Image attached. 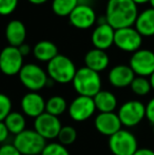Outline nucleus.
Segmentation results:
<instances>
[{
	"label": "nucleus",
	"mask_w": 154,
	"mask_h": 155,
	"mask_svg": "<svg viewBox=\"0 0 154 155\" xmlns=\"http://www.w3.org/2000/svg\"><path fill=\"white\" fill-rule=\"evenodd\" d=\"M138 16L137 4L133 0H109L106 20L114 30L130 28L135 25Z\"/></svg>",
	"instance_id": "obj_1"
},
{
	"label": "nucleus",
	"mask_w": 154,
	"mask_h": 155,
	"mask_svg": "<svg viewBox=\"0 0 154 155\" xmlns=\"http://www.w3.org/2000/svg\"><path fill=\"white\" fill-rule=\"evenodd\" d=\"M72 84L74 90L80 96L93 98L99 91H101V79L99 73L92 71L87 67L77 70Z\"/></svg>",
	"instance_id": "obj_2"
},
{
	"label": "nucleus",
	"mask_w": 154,
	"mask_h": 155,
	"mask_svg": "<svg viewBox=\"0 0 154 155\" xmlns=\"http://www.w3.org/2000/svg\"><path fill=\"white\" fill-rule=\"evenodd\" d=\"M76 71L74 62L61 54H58L55 58L48 62L47 74L54 82L62 84L72 82Z\"/></svg>",
	"instance_id": "obj_3"
},
{
	"label": "nucleus",
	"mask_w": 154,
	"mask_h": 155,
	"mask_svg": "<svg viewBox=\"0 0 154 155\" xmlns=\"http://www.w3.org/2000/svg\"><path fill=\"white\" fill-rule=\"evenodd\" d=\"M13 145L22 155H40L47 146V140L35 130L25 129L15 136Z\"/></svg>",
	"instance_id": "obj_4"
},
{
	"label": "nucleus",
	"mask_w": 154,
	"mask_h": 155,
	"mask_svg": "<svg viewBox=\"0 0 154 155\" xmlns=\"http://www.w3.org/2000/svg\"><path fill=\"white\" fill-rule=\"evenodd\" d=\"M18 75L20 82L31 92H37L47 87L49 80V76L44 70L34 63L25 64Z\"/></svg>",
	"instance_id": "obj_5"
},
{
	"label": "nucleus",
	"mask_w": 154,
	"mask_h": 155,
	"mask_svg": "<svg viewBox=\"0 0 154 155\" xmlns=\"http://www.w3.org/2000/svg\"><path fill=\"white\" fill-rule=\"evenodd\" d=\"M109 149L114 155H133L138 149L137 139L133 133L121 129L109 137Z\"/></svg>",
	"instance_id": "obj_6"
},
{
	"label": "nucleus",
	"mask_w": 154,
	"mask_h": 155,
	"mask_svg": "<svg viewBox=\"0 0 154 155\" xmlns=\"http://www.w3.org/2000/svg\"><path fill=\"white\" fill-rule=\"evenodd\" d=\"M117 115L123 126L135 127L146 117V106L139 100H129L121 104Z\"/></svg>",
	"instance_id": "obj_7"
},
{
	"label": "nucleus",
	"mask_w": 154,
	"mask_h": 155,
	"mask_svg": "<svg viewBox=\"0 0 154 155\" xmlns=\"http://www.w3.org/2000/svg\"><path fill=\"white\" fill-rule=\"evenodd\" d=\"M23 56L18 48L5 47L0 52V71L6 76L19 74L23 67Z\"/></svg>",
	"instance_id": "obj_8"
},
{
	"label": "nucleus",
	"mask_w": 154,
	"mask_h": 155,
	"mask_svg": "<svg viewBox=\"0 0 154 155\" xmlns=\"http://www.w3.org/2000/svg\"><path fill=\"white\" fill-rule=\"evenodd\" d=\"M142 43L143 36L137 32L135 28L130 27L115 30L114 45L121 51L134 53L140 49Z\"/></svg>",
	"instance_id": "obj_9"
},
{
	"label": "nucleus",
	"mask_w": 154,
	"mask_h": 155,
	"mask_svg": "<svg viewBox=\"0 0 154 155\" xmlns=\"http://www.w3.org/2000/svg\"><path fill=\"white\" fill-rule=\"evenodd\" d=\"M129 65L135 75L150 77L154 72V53L150 50L139 49L130 58Z\"/></svg>",
	"instance_id": "obj_10"
},
{
	"label": "nucleus",
	"mask_w": 154,
	"mask_h": 155,
	"mask_svg": "<svg viewBox=\"0 0 154 155\" xmlns=\"http://www.w3.org/2000/svg\"><path fill=\"white\" fill-rule=\"evenodd\" d=\"M68 111L69 115L73 120L81 123L92 117V115L96 111V107H95L92 97L78 95L76 98L72 100L68 108Z\"/></svg>",
	"instance_id": "obj_11"
},
{
	"label": "nucleus",
	"mask_w": 154,
	"mask_h": 155,
	"mask_svg": "<svg viewBox=\"0 0 154 155\" xmlns=\"http://www.w3.org/2000/svg\"><path fill=\"white\" fill-rule=\"evenodd\" d=\"M61 127V123L57 116H54L47 112L42 113L40 116L35 118L34 121V130L45 140L57 138Z\"/></svg>",
	"instance_id": "obj_12"
},
{
	"label": "nucleus",
	"mask_w": 154,
	"mask_h": 155,
	"mask_svg": "<svg viewBox=\"0 0 154 155\" xmlns=\"http://www.w3.org/2000/svg\"><path fill=\"white\" fill-rule=\"evenodd\" d=\"M70 22L73 27L80 30L91 28L96 21L95 11L86 3H79L69 16Z\"/></svg>",
	"instance_id": "obj_13"
},
{
	"label": "nucleus",
	"mask_w": 154,
	"mask_h": 155,
	"mask_svg": "<svg viewBox=\"0 0 154 155\" xmlns=\"http://www.w3.org/2000/svg\"><path fill=\"white\" fill-rule=\"evenodd\" d=\"M95 129L100 134L106 136H112L121 130V123L117 113H99L94 120Z\"/></svg>",
	"instance_id": "obj_14"
},
{
	"label": "nucleus",
	"mask_w": 154,
	"mask_h": 155,
	"mask_svg": "<svg viewBox=\"0 0 154 155\" xmlns=\"http://www.w3.org/2000/svg\"><path fill=\"white\" fill-rule=\"evenodd\" d=\"M23 114L37 118L45 112V100L37 92H29L22 97L20 102Z\"/></svg>",
	"instance_id": "obj_15"
},
{
	"label": "nucleus",
	"mask_w": 154,
	"mask_h": 155,
	"mask_svg": "<svg viewBox=\"0 0 154 155\" xmlns=\"http://www.w3.org/2000/svg\"><path fill=\"white\" fill-rule=\"evenodd\" d=\"M115 30L108 22L99 23L92 33V43L95 49L106 51L114 45Z\"/></svg>",
	"instance_id": "obj_16"
},
{
	"label": "nucleus",
	"mask_w": 154,
	"mask_h": 155,
	"mask_svg": "<svg viewBox=\"0 0 154 155\" xmlns=\"http://www.w3.org/2000/svg\"><path fill=\"white\" fill-rule=\"evenodd\" d=\"M109 81L113 87L118 89L130 87L133 79L135 78V74L132 71L130 65L118 64L112 68L109 72Z\"/></svg>",
	"instance_id": "obj_17"
},
{
	"label": "nucleus",
	"mask_w": 154,
	"mask_h": 155,
	"mask_svg": "<svg viewBox=\"0 0 154 155\" xmlns=\"http://www.w3.org/2000/svg\"><path fill=\"white\" fill-rule=\"evenodd\" d=\"M5 37L11 47L19 48L25 43L27 37V29L20 20H12L5 28Z\"/></svg>",
	"instance_id": "obj_18"
},
{
	"label": "nucleus",
	"mask_w": 154,
	"mask_h": 155,
	"mask_svg": "<svg viewBox=\"0 0 154 155\" xmlns=\"http://www.w3.org/2000/svg\"><path fill=\"white\" fill-rule=\"evenodd\" d=\"M109 56L106 53V51H103V50L92 49L84 56L86 67L92 70V71L97 72V73L107 69L108 65H109Z\"/></svg>",
	"instance_id": "obj_19"
},
{
	"label": "nucleus",
	"mask_w": 154,
	"mask_h": 155,
	"mask_svg": "<svg viewBox=\"0 0 154 155\" xmlns=\"http://www.w3.org/2000/svg\"><path fill=\"white\" fill-rule=\"evenodd\" d=\"M135 29L142 36H154V10L147 8L138 14L135 21Z\"/></svg>",
	"instance_id": "obj_20"
},
{
	"label": "nucleus",
	"mask_w": 154,
	"mask_h": 155,
	"mask_svg": "<svg viewBox=\"0 0 154 155\" xmlns=\"http://www.w3.org/2000/svg\"><path fill=\"white\" fill-rule=\"evenodd\" d=\"M96 110L100 113H110L114 112L117 107V98L112 92L109 91H99L93 97Z\"/></svg>",
	"instance_id": "obj_21"
},
{
	"label": "nucleus",
	"mask_w": 154,
	"mask_h": 155,
	"mask_svg": "<svg viewBox=\"0 0 154 155\" xmlns=\"http://www.w3.org/2000/svg\"><path fill=\"white\" fill-rule=\"evenodd\" d=\"M33 54L36 59L40 61L49 62L58 55V49L56 45L49 40H41L35 45Z\"/></svg>",
	"instance_id": "obj_22"
},
{
	"label": "nucleus",
	"mask_w": 154,
	"mask_h": 155,
	"mask_svg": "<svg viewBox=\"0 0 154 155\" xmlns=\"http://www.w3.org/2000/svg\"><path fill=\"white\" fill-rule=\"evenodd\" d=\"M4 124H5L8 130L10 133L14 134L15 136L18 135L19 133L23 132L25 130V117L22 113L20 112H11L8 115L5 119H4Z\"/></svg>",
	"instance_id": "obj_23"
},
{
	"label": "nucleus",
	"mask_w": 154,
	"mask_h": 155,
	"mask_svg": "<svg viewBox=\"0 0 154 155\" xmlns=\"http://www.w3.org/2000/svg\"><path fill=\"white\" fill-rule=\"evenodd\" d=\"M80 0H53L52 2V10L57 16L66 17L75 10L79 4Z\"/></svg>",
	"instance_id": "obj_24"
},
{
	"label": "nucleus",
	"mask_w": 154,
	"mask_h": 155,
	"mask_svg": "<svg viewBox=\"0 0 154 155\" xmlns=\"http://www.w3.org/2000/svg\"><path fill=\"white\" fill-rule=\"evenodd\" d=\"M67 108V101L61 96H52L51 98L45 101V112L49 113L54 116H60L66 112Z\"/></svg>",
	"instance_id": "obj_25"
},
{
	"label": "nucleus",
	"mask_w": 154,
	"mask_h": 155,
	"mask_svg": "<svg viewBox=\"0 0 154 155\" xmlns=\"http://www.w3.org/2000/svg\"><path fill=\"white\" fill-rule=\"evenodd\" d=\"M132 92L138 96H145L151 91V84L149 79L146 77H142V76H137L133 79L132 84H130Z\"/></svg>",
	"instance_id": "obj_26"
},
{
	"label": "nucleus",
	"mask_w": 154,
	"mask_h": 155,
	"mask_svg": "<svg viewBox=\"0 0 154 155\" xmlns=\"http://www.w3.org/2000/svg\"><path fill=\"white\" fill-rule=\"evenodd\" d=\"M57 138L58 143H61L64 147H67V146L72 145L76 140L77 132L72 126H62Z\"/></svg>",
	"instance_id": "obj_27"
},
{
	"label": "nucleus",
	"mask_w": 154,
	"mask_h": 155,
	"mask_svg": "<svg viewBox=\"0 0 154 155\" xmlns=\"http://www.w3.org/2000/svg\"><path fill=\"white\" fill-rule=\"evenodd\" d=\"M40 155H70L67 147L62 146L59 143H50L43 149Z\"/></svg>",
	"instance_id": "obj_28"
},
{
	"label": "nucleus",
	"mask_w": 154,
	"mask_h": 155,
	"mask_svg": "<svg viewBox=\"0 0 154 155\" xmlns=\"http://www.w3.org/2000/svg\"><path fill=\"white\" fill-rule=\"evenodd\" d=\"M12 112V101L10 97L3 93H0V121H4L8 115Z\"/></svg>",
	"instance_id": "obj_29"
},
{
	"label": "nucleus",
	"mask_w": 154,
	"mask_h": 155,
	"mask_svg": "<svg viewBox=\"0 0 154 155\" xmlns=\"http://www.w3.org/2000/svg\"><path fill=\"white\" fill-rule=\"evenodd\" d=\"M18 0H0V15L6 16L16 10Z\"/></svg>",
	"instance_id": "obj_30"
},
{
	"label": "nucleus",
	"mask_w": 154,
	"mask_h": 155,
	"mask_svg": "<svg viewBox=\"0 0 154 155\" xmlns=\"http://www.w3.org/2000/svg\"><path fill=\"white\" fill-rule=\"evenodd\" d=\"M0 155H22L17 150L14 145L11 143H3L0 147Z\"/></svg>",
	"instance_id": "obj_31"
},
{
	"label": "nucleus",
	"mask_w": 154,
	"mask_h": 155,
	"mask_svg": "<svg viewBox=\"0 0 154 155\" xmlns=\"http://www.w3.org/2000/svg\"><path fill=\"white\" fill-rule=\"evenodd\" d=\"M146 117L151 124H154V97L146 106Z\"/></svg>",
	"instance_id": "obj_32"
},
{
	"label": "nucleus",
	"mask_w": 154,
	"mask_h": 155,
	"mask_svg": "<svg viewBox=\"0 0 154 155\" xmlns=\"http://www.w3.org/2000/svg\"><path fill=\"white\" fill-rule=\"evenodd\" d=\"M10 131L8 130L4 121H0V143H3L6 139L8 138V135H10Z\"/></svg>",
	"instance_id": "obj_33"
},
{
	"label": "nucleus",
	"mask_w": 154,
	"mask_h": 155,
	"mask_svg": "<svg viewBox=\"0 0 154 155\" xmlns=\"http://www.w3.org/2000/svg\"><path fill=\"white\" fill-rule=\"evenodd\" d=\"M18 49H19V52H20L21 55H22L23 57H25V56H28L30 54V52H31V47H30L29 45H27V43L21 45Z\"/></svg>",
	"instance_id": "obj_34"
},
{
	"label": "nucleus",
	"mask_w": 154,
	"mask_h": 155,
	"mask_svg": "<svg viewBox=\"0 0 154 155\" xmlns=\"http://www.w3.org/2000/svg\"><path fill=\"white\" fill-rule=\"evenodd\" d=\"M133 155H154V151L148 149V148H140V149L136 150V152Z\"/></svg>",
	"instance_id": "obj_35"
},
{
	"label": "nucleus",
	"mask_w": 154,
	"mask_h": 155,
	"mask_svg": "<svg viewBox=\"0 0 154 155\" xmlns=\"http://www.w3.org/2000/svg\"><path fill=\"white\" fill-rule=\"evenodd\" d=\"M29 1L33 4H42L44 2H47L48 0H29Z\"/></svg>",
	"instance_id": "obj_36"
},
{
	"label": "nucleus",
	"mask_w": 154,
	"mask_h": 155,
	"mask_svg": "<svg viewBox=\"0 0 154 155\" xmlns=\"http://www.w3.org/2000/svg\"><path fill=\"white\" fill-rule=\"evenodd\" d=\"M149 81H150V84H151V89H153V90H154V72H153L152 74H151Z\"/></svg>",
	"instance_id": "obj_37"
},
{
	"label": "nucleus",
	"mask_w": 154,
	"mask_h": 155,
	"mask_svg": "<svg viewBox=\"0 0 154 155\" xmlns=\"http://www.w3.org/2000/svg\"><path fill=\"white\" fill-rule=\"evenodd\" d=\"M136 4H143V3H146V2H149V0H133Z\"/></svg>",
	"instance_id": "obj_38"
},
{
	"label": "nucleus",
	"mask_w": 154,
	"mask_h": 155,
	"mask_svg": "<svg viewBox=\"0 0 154 155\" xmlns=\"http://www.w3.org/2000/svg\"><path fill=\"white\" fill-rule=\"evenodd\" d=\"M149 2H150V4H151V8L154 10V0H149Z\"/></svg>",
	"instance_id": "obj_39"
},
{
	"label": "nucleus",
	"mask_w": 154,
	"mask_h": 155,
	"mask_svg": "<svg viewBox=\"0 0 154 155\" xmlns=\"http://www.w3.org/2000/svg\"><path fill=\"white\" fill-rule=\"evenodd\" d=\"M153 134H154V124H153Z\"/></svg>",
	"instance_id": "obj_40"
}]
</instances>
